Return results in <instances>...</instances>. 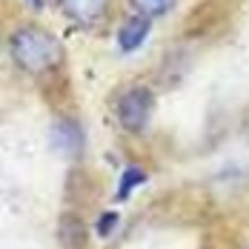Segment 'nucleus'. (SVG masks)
<instances>
[{"label": "nucleus", "mask_w": 249, "mask_h": 249, "mask_svg": "<svg viewBox=\"0 0 249 249\" xmlns=\"http://www.w3.org/2000/svg\"><path fill=\"white\" fill-rule=\"evenodd\" d=\"M63 12L75 20V23L86 26V23H95L100 15L106 12L109 0H60Z\"/></svg>", "instance_id": "7ed1b4c3"}, {"label": "nucleus", "mask_w": 249, "mask_h": 249, "mask_svg": "<svg viewBox=\"0 0 249 249\" xmlns=\"http://www.w3.org/2000/svg\"><path fill=\"white\" fill-rule=\"evenodd\" d=\"M12 57L20 69L40 75V72H49L60 63L63 49H60L54 35L37 29V26H26V29H18L12 37Z\"/></svg>", "instance_id": "f257e3e1"}, {"label": "nucleus", "mask_w": 249, "mask_h": 249, "mask_svg": "<svg viewBox=\"0 0 249 249\" xmlns=\"http://www.w3.org/2000/svg\"><path fill=\"white\" fill-rule=\"evenodd\" d=\"M26 3H29L32 9H40V6H43V0H26Z\"/></svg>", "instance_id": "9d476101"}, {"label": "nucleus", "mask_w": 249, "mask_h": 249, "mask_svg": "<svg viewBox=\"0 0 249 249\" xmlns=\"http://www.w3.org/2000/svg\"><path fill=\"white\" fill-rule=\"evenodd\" d=\"M143 178H146V175L141 172V169H135V166H132V169H126L124 178H121V186H118V200L129 198V192H132L135 186H141V183H143Z\"/></svg>", "instance_id": "6e6552de"}, {"label": "nucleus", "mask_w": 249, "mask_h": 249, "mask_svg": "<svg viewBox=\"0 0 249 249\" xmlns=\"http://www.w3.org/2000/svg\"><path fill=\"white\" fill-rule=\"evenodd\" d=\"M135 6V12L141 18H158V15H166L175 6V0H129Z\"/></svg>", "instance_id": "423d86ee"}, {"label": "nucleus", "mask_w": 249, "mask_h": 249, "mask_svg": "<svg viewBox=\"0 0 249 249\" xmlns=\"http://www.w3.org/2000/svg\"><path fill=\"white\" fill-rule=\"evenodd\" d=\"M146 35H149V18L135 15V18H129V20L121 26V32H118V46L124 52H135L143 40H146Z\"/></svg>", "instance_id": "20e7f679"}, {"label": "nucleus", "mask_w": 249, "mask_h": 249, "mask_svg": "<svg viewBox=\"0 0 249 249\" xmlns=\"http://www.w3.org/2000/svg\"><path fill=\"white\" fill-rule=\"evenodd\" d=\"M115 226H118V215H115V212H106V215L98 221V235H103V238H106V235H112V229H115Z\"/></svg>", "instance_id": "1a4fd4ad"}, {"label": "nucleus", "mask_w": 249, "mask_h": 249, "mask_svg": "<svg viewBox=\"0 0 249 249\" xmlns=\"http://www.w3.org/2000/svg\"><path fill=\"white\" fill-rule=\"evenodd\" d=\"M54 141H57V143H66L63 149L69 152V155H75V152L80 149V132H77L75 124H60L54 129Z\"/></svg>", "instance_id": "0eeeda50"}, {"label": "nucleus", "mask_w": 249, "mask_h": 249, "mask_svg": "<svg viewBox=\"0 0 249 249\" xmlns=\"http://www.w3.org/2000/svg\"><path fill=\"white\" fill-rule=\"evenodd\" d=\"M149 115H152V92L138 86V89H129L121 95L118 100V121L124 129L129 132H141L143 126L149 124Z\"/></svg>", "instance_id": "f03ea898"}, {"label": "nucleus", "mask_w": 249, "mask_h": 249, "mask_svg": "<svg viewBox=\"0 0 249 249\" xmlns=\"http://www.w3.org/2000/svg\"><path fill=\"white\" fill-rule=\"evenodd\" d=\"M57 232H60V244L66 249H80L86 244V226L80 224L75 215H63Z\"/></svg>", "instance_id": "39448f33"}]
</instances>
